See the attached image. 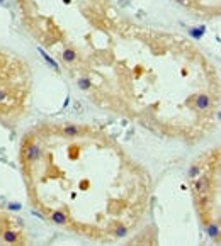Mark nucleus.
Instances as JSON below:
<instances>
[{"label": "nucleus", "mask_w": 221, "mask_h": 246, "mask_svg": "<svg viewBox=\"0 0 221 246\" xmlns=\"http://www.w3.org/2000/svg\"><path fill=\"white\" fill-rule=\"evenodd\" d=\"M39 156H41V150H39V146H36V144L29 146L27 151H26V158H27V161H36Z\"/></svg>", "instance_id": "1"}, {"label": "nucleus", "mask_w": 221, "mask_h": 246, "mask_svg": "<svg viewBox=\"0 0 221 246\" xmlns=\"http://www.w3.org/2000/svg\"><path fill=\"white\" fill-rule=\"evenodd\" d=\"M209 97L207 95H204V94H201V95H197V99H196V107L199 109V111H203V109H207L209 107Z\"/></svg>", "instance_id": "2"}, {"label": "nucleus", "mask_w": 221, "mask_h": 246, "mask_svg": "<svg viewBox=\"0 0 221 246\" xmlns=\"http://www.w3.org/2000/svg\"><path fill=\"white\" fill-rule=\"evenodd\" d=\"M63 134H66V136H78V134H80V127L66 126L65 129H63Z\"/></svg>", "instance_id": "3"}, {"label": "nucleus", "mask_w": 221, "mask_h": 246, "mask_svg": "<svg viewBox=\"0 0 221 246\" xmlns=\"http://www.w3.org/2000/svg\"><path fill=\"white\" fill-rule=\"evenodd\" d=\"M51 219L55 222H58V224H65V221H66V217H65L63 212H55V214L51 216Z\"/></svg>", "instance_id": "4"}, {"label": "nucleus", "mask_w": 221, "mask_h": 246, "mask_svg": "<svg viewBox=\"0 0 221 246\" xmlns=\"http://www.w3.org/2000/svg\"><path fill=\"white\" fill-rule=\"evenodd\" d=\"M63 58H65V61H73L75 58H77V55H75L73 49H66L65 53H63Z\"/></svg>", "instance_id": "5"}, {"label": "nucleus", "mask_w": 221, "mask_h": 246, "mask_svg": "<svg viewBox=\"0 0 221 246\" xmlns=\"http://www.w3.org/2000/svg\"><path fill=\"white\" fill-rule=\"evenodd\" d=\"M78 87L83 88V90H87V88L90 87V82H89L87 78H83V80H80V82H78Z\"/></svg>", "instance_id": "6"}, {"label": "nucleus", "mask_w": 221, "mask_h": 246, "mask_svg": "<svg viewBox=\"0 0 221 246\" xmlns=\"http://www.w3.org/2000/svg\"><path fill=\"white\" fill-rule=\"evenodd\" d=\"M5 241L14 243V241H16V234H14V233H10V231H7V233H5Z\"/></svg>", "instance_id": "7"}, {"label": "nucleus", "mask_w": 221, "mask_h": 246, "mask_svg": "<svg viewBox=\"0 0 221 246\" xmlns=\"http://www.w3.org/2000/svg\"><path fill=\"white\" fill-rule=\"evenodd\" d=\"M4 100H5V92L0 88V102H4Z\"/></svg>", "instance_id": "8"}, {"label": "nucleus", "mask_w": 221, "mask_h": 246, "mask_svg": "<svg viewBox=\"0 0 221 246\" xmlns=\"http://www.w3.org/2000/svg\"><path fill=\"white\" fill-rule=\"evenodd\" d=\"M124 231H126L124 228H119V229H117V234H124Z\"/></svg>", "instance_id": "9"}]
</instances>
